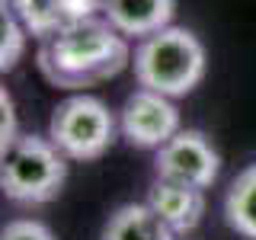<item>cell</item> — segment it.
<instances>
[{"mask_svg":"<svg viewBox=\"0 0 256 240\" xmlns=\"http://www.w3.org/2000/svg\"><path fill=\"white\" fill-rule=\"evenodd\" d=\"M132 38H125L102 13L38 42V70L61 90H86L118 77L132 64Z\"/></svg>","mask_w":256,"mask_h":240,"instance_id":"1","label":"cell"},{"mask_svg":"<svg viewBox=\"0 0 256 240\" xmlns=\"http://www.w3.org/2000/svg\"><path fill=\"white\" fill-rule=\"evenodd\" d=\"M132 70L138 86L180 100V96H189L205 80L208 54L202 38L192 29L166 26L134 45Z\"/></svg>","mask_w":256,"mask_h":240,"instance_id":"2","label":"cell"},{"mask_svg":"<svg viewBox=\"0 0 256 240\" xmlns=\"http://www.w3.org/2000/svg\"><path fill=\"white\" fill-rule=\"evenodd\" d=\"M68 182V157L48 134H20L0 150V186L16 205H48Z\"/></svg>","mask_w":256,"mask_h":240,"instance_id":"3","label":"cell"},{"mask_svg":"<svg viewBox=\"0 0 256 240\" xmlns=\"http://www.w3.org/2000/svg\"><path fill=\"white\" fill-rule=\"evenodd\" d=\"M48 138L74 164H90L109 154L118 138V116L90 93H74L58 102L48 118Z\"/></svg>","mask_w":256,"mask_h":240,"instance_id":"4","label":"cell"},{"mask_svg":"<svg viewBox=\"0 0 256 240\" xmlns=\"http://www.w3.org/2000/svg\"><path fill=\"white\" fill-rule=\"evenodd\" d=\"M182 132V116L176 109V100L154 90L138 86L125 96L118 109V138L138 150H160L170 138Z\"/></svg>","mask_w":256,"mask_h":240,"instance_id":"5","label":"cell"},{"mask_svg":"<svg viewBox=\"0 0 256 240\" xmlns=\"http://www.w3.org/2000/svg\"><path fill=\"white\" fill-rule=\"evenodd\" d=\"M154 176L192 189H212L221 176V154L198 128H182L160 150H154Z\"/></svg>","mask_w":256,"mask_h":240,"instance_id":"6","label":"cell"},{"mask_svg":"<svg viewBox=\"0 0 256 240\" xmlns=\"http://www.w3.org/2000/svg\"><path fill=\"white\" fill-rule=\"evenodd\" d=\"M4 4L22 20L32 38L45 42L54 32L74 26L86 16H96L102 0H4Z\"/></svg>","mask_w":256,"mask_h":240,"instance_id":"7","label":"cell"},{"mask_svg":"<svg viewBox=\"0 0 256 240\" xmlns=\"http://www.w3.org/2000/svg\"><path fill=\"white\" fill-rule=\"evenodd\" d=\"M144 202L160 214V221H164L176 237L192 234V230L202 224V214H205V192L202 189L160 180V176H154Z\"/></svg>","mask_w":256,"mask_h":240,"instance_id":"8","label":"cell"},{"mask_svg":"<svg viewBox=\"0 0 256 240\" xmlns=\"http://www.w3.org/2000/svg\"><path fill=\"white\" fill-rule=\"evenodd\" d=\"M100 13L122 32L125 38H148L173 26L176 0H102Z\"/></svg>","mask_w":256,"mask_h":240,"instance_id":"9","label":"cell"},{"mask_svg":"<svg viewBox=\"0 0 256 240\" xmlns=\"http://www.w3.org/2000/svg\"><path fill=\"white\" fill-rule=\"evenodd\" d=\"M100 240H176V234L148 202H125L102 224Z\"/></svg>","mask_w":256,"mask_h":240,"instance_id":"10","label":"cell"},{"mask_svg":"<svg viewBox=\"0 0 256 240\" xmlns=\"http://www.w3.org/2000/svg\"><path fill=\"white\" fill-rule=\"evenodd\" d=\"M221 212H224L228 228L234 230L237 237L256 240V160L246 164L244 170L228 182Z\"/></svg>","mask_w":256,"mask_h":240,"instance_id":"11","label":"cell"},{"mask_svg":"<svg viewBox=\"0 0 256 240\" xmlns=\"http://www.w3.org/2000/svg\"><path fill=\"white\" fill-rule=\"evenodd\" d=\"M26 45H29V29L4 4V13H0V68L13 70L22 61V54H26Z\"/></svg>","mask_w":256,"mask_h":240,"instance_id":"12","label":"cell"},{"mask_svg":"<svg viewBox=\"0 0 256 240\" xmlns=\"http://www.w3.org/2000/svg\"><path fill=\"white\" fill-rule=\"evenodd\" d=\"M0 240H54V234L45 228L42 221H32V218H16L4 228Z\"/></svg>","mask_w":256,"mask_h":240,"instance_id":"13","label":"cell"},{"mask_svg":"<svg viewBox=\"0 0 256 240\" xmlns=\"http://www.w3.org/2000/svg\"><path fill=\"white\" fill-rule=\"evenodd\" d=\"M20 134L22 132L16 128V102L6 90H0V150H6Z\"/></svg>","mask_w":256,"mask_h":240,"instance_id":"14","label":"cell"}]
</instances>
